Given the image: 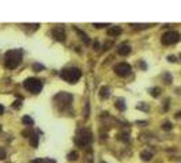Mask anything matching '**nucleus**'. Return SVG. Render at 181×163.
<instances>
[{"label": "nucleus", "mask_w": 181, "mask_h": 163, "mask_svg": "<svg viewBox=\"0 0 181 163\" xmlns=\"http://www.w3.org/2000/svg\"><path fill=\"white\" fill-rule=\"evenodd\" d=\"M20 63H22V52L18 50V49L8 50V52L4 55V64H6V67L10 68V69L16 68Z\"/></svg>", "instance_id": "obj_1"}, {"label": "nucleus", "mask_w": 181, "mask_h": 163, "mask_svg": "<svg viewBox=\"0 0 181 163\" xmlns=\"http://www.w3.org/2000/svg\"><path fill=\"white\" fill-rule=\"evenodd\" d=\"M82 76V71L76 67H71V68H64L60 72V78L64 79L68 83H76Z\"/></svg>", "instance_id": "obj_2"}, {"label": "nucleus", "mask_w": 181, "mask_h": 163, "mask_svg": "<svg viewBox=\"0 0 181 163\" xmlns=\"http://www.w3.org/2000/svg\"><path fill=\"white\" fill-rule=\"evenodd\" d=\"M91 141H93V133H91L90 129H87V128L79 129L78 133H76V137H75V143L78 144L80 148H83L90 146Z\"/></svg>", "instance_id": "obj_3"}, {"label": "nucleus", "mask_w": 181, "mask_h": 163, "mask_svg": "<svg viewBox=\"0 0 181 163\" xmlns=\"http://www.w3.org/2000/svg\"><path fill=\"white\" fill-rule=\"evenodd\" d=\"M23 87L33 94H38L42 90V82L37 78H27L23 82Z\"/></svg>", "instance_id": "obj_4"}, {"label": "nucleus", "mask_w": 181, "mask_h": 163, "mask_svg": "<svg viewBox=\"0 0 181 163\" xmlns=\"http://www.w3.org/2000/svg\"><path fill=\"white\" fill-rule=\"evenodd\" d=\"M55 102L57 104V106H60L61 109L68 108L72 102V95L70 92H59L57 95L55 97Z\"/></svg>", "instance_id": "obj_5"}, {"label": "nucleus", "mask_w": 181, "mask_h": 163, "mask_svg": "<svg viewBox=\"0 0 181 163\" xmlns=\"http://www.w3.org/2000/svg\"><path fill=\"white\" fill-rule=\"evenodd\" d=\"M162 44L163 45H174L180 41V33L174 31V30H170V31H166L163 36H162Z\"/></svg>", "instance_id": "obj_6"}, {"label": "nucleus", "mask_w": 181, "mask_h": 163, "mask_svg": "<svg viewBox=\"0 0 181 163\" xmlns=\"http://www.w3.org/2000/svg\"><path fill=\"white\" fill-rule=\"evenodd\" d=\"M114 72H116V75L125 78L131 73V65L128 63H118L114 65Z\"/></svg>", "instance_id": "obj_7"}, {"label": "nucleus", "mask_w": 181, "mask_h": 163, "mask_svg": "<svg viewBox=\"0 0 181 163\" xmlns=\"http://www.w3.org/2000/svg\"><path fill=\"white\" fill-rule=\"evenodd\" d=\"M52 36L57 41H61V42H63V41L65 40V30H64L63 26H56V27L52 30Z\"/></svg>", "instance_id": "obj_8"}, {"label": "nucleus", "mask_w": 181, "mask_h": 163, "mask_svg": "<svg viewBox=\"0 0 181 163\" xmlns=\"http://www.w3.org/2000/svg\"><path fill=\"white\" fill-rule=\"evenodd\" d=\"M117 53L120 56H128L131 53V46L128 44H121L117 49Z\"/></svg>", "instance_id": "obj_9"}, {"label": "nucleus", "mask_w": 181, "mask_h": 163, "mask_svg": "<svg viewBox=\"0 0 181 163\" xmlns=\"http://www.w3.org/2000/svg\"><path fill=\"white\" fill-rule=\"evenodd\" d=\"M38 139H39V131H34L30 135V144H32L33 148H37L38 146Z\"/></svg>", "instance_id": "obj_10"}, {"label": "nucleus", "mask_w": 181, "mask_h": 163, "mask_svg": "<svg viewBox=\"0 0 181 163\" xmlns=\"http://www.w3.org/2000/svg\"><path fill=\"white\" fill-rule=\"evenodd\" d=\"M123 33V29L120 26H114V27H109L108 29V36L109 37H117Z\"/></svg>", "instance_id": "obj_11"}, {"label": "nucleus", "mask_w": 181, "mask_h": 163, "mask_svg": "<svg viewBox=\"0 0 181 163\" xmlns=\"http://www.w3.org/2000/svg\"><path fill=\"white\" fill-rule=\"evenodd\" d=\"M99 97H101V99H108L110 97V88L108 86H102L99 88Z\"/></svg>", "instance_id": "obj_12"}, {"label": "nucleus", "mask_w": 181, "mask_h": 163, "mask_svg": "<svg viewBox=\"0 0 181 163\" xmlns=\"http://www.w3.org/2000/svg\"><path fill=\"white\" fill-rule=\"evenodd\" d=\"M114 106H116V108H117L120 111H124V110H125V108H127L123 98H118V99H116V102H114Z\"/></svg>", "instance_id": "obj_13"}, {"label": "nucleus", "mask_w": 181, "mask_h": 163, "mask_svg": "<svg viewBox=\"0 0 181 163\" xmlns=\"http://www.w3.org/2000/svg\"><path fill=\"white\" fill-rule=\"evenodd\" d=\"M140 158H142V160H144V162H149V160H151V158H153V154L146 150V151L140 152Z\"/></svg>", "instance_id": "obj_14"}, {"label": "nucleus", "mask_w": 181, "mask_h": 163, "mask_svg": "<svg viewBox=\"0 0 181 163\" xmlns=\"http://www.w3.org/2000/svg\"><path fill=\"white\" fill-rule=\"evenodd\" d=\"M75 30H76V33H78L79 36L82 37V40H83V41H85V44H90V40H89V37H87V34H86V33H83V31H82V30H79V29H78V27L75 29Z\"/></svg>", "instance_id": "obj_15"}, {"label": "nucleus", "mask_w": 181, "mask_h": 163, "mask_svg": "<svg viewBox=\"0 0 181 163\" xmlns=\"http://www.w3.org/2000/svg\"><path fill=\"white\" fill-rule=\"evenodd\" d=\"M22 122H23L25 125H27V127H33V125H34L33 118H32V117H29V115H25L23 118H22Z\"/></svg>", "instance_id": "obj_16"}, {"label": "nucleus", "mask_w": 181, "mask_h": 163, "mask_svg": "<svg viewBox=\"0 0 181 163\" xmlns=\"http://www.w3.org/2000/svg\"><path fill=\"white\" fill-rule=\"evenodd\" d=\"M78 152L76 151H71L70 154L67 155V159L70 160V162H75V160H78Z\"/></svg>", "instance_id": "obj_17"}, {"label": "nucleus", "mask_w": 181, "mask_h": 163, "mask_svg": "<svg viewBox=\"0 0 181 163\" xmlns=\"http://www.w3.org/2000/svg\"><path fill=\"white\" fill-rule=\"evenodd\" d=\"M159 94H161V90H159L158 87H154L153 90H151V95H153L154 98H157V97L159 95Z\"/></svg>", "instance_id": "obj_18"}, {"label": "nucleus", "mask_w": 181, "mask_h": 163, "mask_svg": "<svg viewBox=\"0 0 181 163\" xmlns=\"http://www.w3.org/2000/svg\"><path fill=\"white\" fill-rule=\"evenodd\" d=\"M120 139H121L123 141H130V135L125 133V132H123V133H120Z\"/></svg>", "instance_id": "obj_19"}, {"label": "nucleus", "mask_w": 181, "mask_h": 163, "mask_svg": "<svg viewBox=\"0 0 181 163\" xmlns=\"http://www.w3.org/2000/svg\"><path fill=\"white\" fill-rule=\"evenodd\" d=\"M33 69H34V71H36V72H39V71H41V69H44V65H42V64L36 63V64H34V65H33Z\"/></svg>", "instance_id": "obj_20"}, {"label": "nucleus", "mask_w": 181, "mask_h": 163, "mask_svg": "<svg viewBox=\"0 0 181 163\" xmlns=\"http://www.w3.org/2000/svg\"><path fill=\"white\" fill-rule=\"evenodd\" d=\"M162 128H163L165 131H170V129L173 128V125H172V124H170V122H165V124H163V125H162Z\"/></svg>", "instance_id": "obj_21"}, {"label": "nucleus", "mask_w": 181, "mask_h": 163, "mask_svg": "<svg viewBox=\"0 0 181 163\" xmlns=\"http://www.w3.org/2000/svg\"><path fill=\"white\" fill-rule=\"evenodd\" d=\"M0 159H6V150L3 147H0Z\"/></svg>", "instance_id": "obj_22"}, {"label": "nucleus", "mask_w": 181, "mask_h": 163, "mask_svg": "<svg viewBox=\"0 0 181 163\" xmlns=\"http://www.w3.org/2000/svg\"><path fill=\"white\" fill-rule=\"evenodd\" d=\"M106 26H109V23H94V27L97 29H102V27H106Z\"/></svg>", "instance_id": "obj_23"}, {"label": "nucleus", "mask_w": 181, "mask_h": 163, "mask_svg": "<svg viewBox=\"0 0 181 163\" xmlns=\"http://www.w3.org/2000/svg\"><path fill=\"white\" fill-rule=\"evenodd\" d=\"M12 106H14V108H15V109H19L20 106H22V104H20V101H15V102H14V105H12Z\"/></svg>", "instance_id": "obj_24"}, {"label": "nucleus", "mask_w": 181, "mask_h": 163, "mask_svg": "<svg viewBox=\"0 0 181 163\" xmlns=\"http://www.w3.org/2000/svg\"><path fill=\"white\" fill-rule=\"evenodd\" d=\"M131 26H136V27H139V29H147L149 27V24H131Z\"/></svg>", "instance_id": "obj_25"}, {"label": "nucleus", "mask_w": 181, "mask_h": 163, "mask_svg": "<svg viewBox=\"0 0 181 163\" xmlns=\"http://www.w3.org/2000/svg\"><path fill=\"white\" fill-rule=\"evenodd\" d=\"M168 60H169L170 63H176V61H177V59H176V56H169V57H168Z\"/></svg>", "instance_id": "obj_26"}, {"label": "nucleus", "mask_w": 181, "mask_h": 163, "mask_svg": "<svg viewBox=\"0 0 181 163\" xmlns=\"http://www.w3.org/2000/svg\"><path fill=\"white\" fill-rule=\"evenodd\" d=\"M22 135H23L25 137H29V136L32 135V133H30V131H23V132H22Z\"/></svg>", "instance_id": "obj_27"}, {"label": "nucleus", "mask_w": 181, "mask_h": 163, "mask_svg": "<svg viewBox=\"0 0 181 163\" xmlns=\"http://www.w3.org/2000/svg\"><path fill=\"white\" fill-rule=\"evenodd\" d=\"M42 162H44L42 159H36V160H32L30 163H42Z\"/></svg>", "instance_id": "obj_28"}, {"label": "nucleus", "mask_w": 181, "mask_h": 163, "mask_svg": "<svg viewBox=\"0 0 181 163\" xmlns=\"http://www.w3.org/2000/svg\"><path fill=\"white\" fill-rule=\"evenodd\" d=\"M4 113V108H3V105H0V115Z\"/></svg>", "instance_id": "obj_29"}, {"label": "nucleus", "mask_w": 181, "mask_h": 163, "mask_svg": "<svg viewBox=\"0 0 181 163\" xmlns=\"http://www.w3.org/2000/svg\"><path fill=\"white\" fill-rule=\"evenodd\" d=\"M140 67H142V68H146V64L143 63V61H142V63H140Z\"/></svg>", "instance_id": "obj_30"}, {"label": "nucleus", "mask_w": 181, "mask_h": 163, "mask_svg": "<svg viewBox=\"0 0 181 163\" xmlns=\"http://www.w3.org/2000/svg\"><path fill=\"white\" fill-rule=\"evenodd\" d=\"M0 131H1V125H0Z\"/></svg>", "instance_id": "obj_31"}, {"label": "nucleus", "mask_w": 181, "mask_h": 163, "mask_svg": "<svg viewBox=\"0 0 181 163\" xmlns=\"http://www.w3.org/2000/svg\"><path fill=\"white\" fill-rule=\"evenodd\" d=\"M102 163H106V162H102Z\"/></svg>", "instance_id": "obj_32"}]
</instances>
